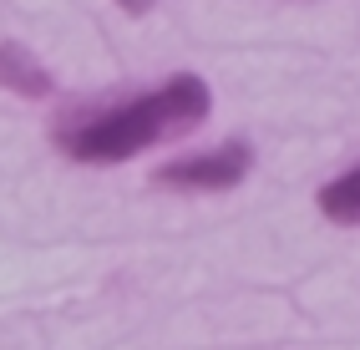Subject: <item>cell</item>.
Masks as SVG:
<instances>
[{
	"mask_svg": "<svg viewBox=\"0 0 360 350\" xmlns=\"http://www.w3.org/2000/svg\"><path fill=\"white\" fill-rule=\"evenodd\" d=\"M213 112V91L203 77L178 72L162 86L142 91V97L112 102V107H82L66 112L56 122V148L71 162H86V168H112V162H132L142 153H153L173 137L193 132L208 122Z\"/></svg>",
	"mask_w": 360,
	"mask_h": 350,
	"instance_id": "1",
	"label": "cell"
},
{
	"mask_svg": "<svg viewBox=\"0 0 360 350\" xmlns=\"http://www.w3.org/2000/svg\"><path fill=\"white\" fill-rule=\"evenodd\" d=\"M315 208L330 219V223H340V228H350V223H360V162L355 168H345V173H335L325 188L315 193Z\"/></svg>",
	"mask_w": 360,
	"mask_h": 350,
	"instance_id": "4",
	"label": "cell"
},
{
	"mask_svg": "<svg viewBox=\"0 0 360 350\" xmlns=\"http://www.w3.org/2000/svg\"><path fill=\"white\" fill-rule=\"evenodd\" d=\"M249 168H254V148L244 137H229V143L208 148V153H188V157L162 162L153 173V183L167 193H229L249 178Z\"/></svg>",
	"mask_w": 360,
	"mask_h": 350,
	"instance_id": "2",
	"label": "cell"
},
{
	"mask_svg": "<svg viewBox=\"0 0 360 350\" xmlns=\"http://www.w3.org/2000/svg\"><path fill=\"white\" fill-rule=\"evenodd\" d=\"M0 91H15V97H51V72L15 41H0Z\"/></svg>",
	"mask_w": 360,
	"mask_h": 350,
	"instance_id": "3",
	"label": "cell"
},
{
	"mask_svg": "<svg viewBox=\"0 0 360 350\" xmlns=\"http://www.w3.org/2000/svg\"><path fill=\"white\" fill-rule=\"evenodd\" d=\"M112 6H122L127 15H148V11L158 6V0H112Z\"/></svg>",
	"mask_w": 360,
	"mask_h": 350,
	"instance_id": "5",
	"label": "cell"
}]
</instances>
